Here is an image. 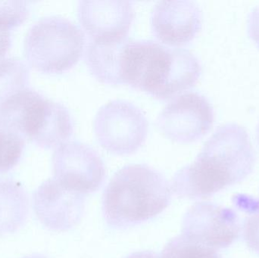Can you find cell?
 Returning a JSON list of instances; mask_svg holds the SVG:
<instances>
[{
  "instance_id": "cell-1",
  "label": "cell",
  "mask_w": 259,
  "mask_h": 258,
  "mask_svg": "<svg viewBox=\"0 0 259 258\" xmlns=\"http://www.w3.org/2000/svg\"><path fill=\"white\" fill-rule=\"evenodd\" d=\"M255 154L246 129L235 123L221 126L194 162L174 176L170 187L187 199L209 198L240 183L253 171Z\"/></svg>"
},
{
  "instance_id": "cell-2",
  "label": "cell",
  "mask_w": 259,
  "mask_h": 258,
  "mask_svg": "<svg viewBox=\"0 0 259 258\" xmlns=\"http://www.w3.org/2000/svg\"><path fill=\"white\" fill-rule=\"evenodd\" d=\"M202 74L196 56L184 48L153 40L130 39L123 63L124 84L168 99L195 86Z\"/></svg>"
},
{
  "instance_id": "cell-3",
  "label": "cell",
  "mask_w": 259,
  "mask_h": 258,
  "mask_svg": "<svg viewBox=\"0 0 259 258\" xmlns=\"http://www.w3.org/2000/svg\"><path fill=\"white\" fill-rule=\"evenodd\" d=\"M171 188L159 171L129 165L114 174L103 196V216L110 227L125 229L153 219L170 204Z\"/></svg>"
},
{
  "instance_id": "cell-4",
  "label": "cell",
  "mask_w": 259,
  "mask_h": 258,
  "mask_svg": "<svg viewBox=\"0 0 259 258\" xmlns=\"http://www.w3.org/2000/svg\"><path fill=\"white\" fill-rule=\"evenodd\" d=\"M85 36L74 22L61 16L41 18L26 34L24 56L30 67L47 74L72 68L84 51Z\"/></svg>"
},
{
  "instance_id": "cell-5",
  "label": "cell",
  "mask_w": 259,
  "mask_h": 258,
  "mask_svg": "<svg viewBox=\"0 0 259 258\" xmlns=\"http://www.w3.org/2000/svg\"><path fill=\"white\" fill-rule=\"evenodd\" d=\"M149 123L140 108L124 100L102 106L94 119V132L100 145L118 156L136 152L147 137Z\"/></svg>"
},
{
  "instance_id": "cell-6",
  "label": "cell",
  "mask_w": 259,
  "mask_h": 258,
  "mask_svg": "<svg viewBox=\"0 0 259 258\" xmlns=\"http://www.w3.org/2000/svg\"><path fill=\"white\" fill-rule=\"evenodd\" d=\"M212 106L205 95L189 92L176 96L158 115L156 126L165 137L177 142H192L212 127Z\"/></svg>"
},
{
  "instance_id": "cell-7",
  "label": "cell",
  "mask_w": 259,
  "mask_h": 258,
  "mask_svg": "<svg viewBox=\"0 0 259 258\" xmlns=\"http://www.w3.org/2000/svg\"><path fill=\"white\" fill-rule=\"evenodd\" d=\"M54 178L81 195L98 190L106 177L104 162L95 149L78 141H68L55 150Z\"/></svg>"
},
{
  "instance_id": "cell-8",
  "label": "cell",
  "mask_w": 259,
  "mask_h": 258,
  "mask_svg": "<svg viewBox=\"0 0 259 258\" xmlns=\"http://www.w3.org/2000/svg\"><path fill=\"white\" fill-rule=\"evenodd\" d=\"M240 231V220L233 209L214 203L199 202L184 215L181 235L217 251L232 245Z\"/></svg>"
},
{
  "instance_id": "cell-9",
  "label": "cell",
  "mask_w": 259,
  "mask_h": 258,
  "mask_svg": "<svg viewBox=\"0 0 259 258\" xmlns=\"http://www.w3.org/2000/svg\"><path fill=\"white\" fill-rule=\"evenodd\" d=\"M85 195L67 189L54 177L46 180L33 195V207L41 224L55 232L75 227L84 211Z\"/></svg>"
},
{
  "instance_id": "cell-10",
  "label": "cell",
  "mask_w": 259,
  "mask_h": 258,
  "mask_svg": "<svg viewBox=\"0 0 259 258\" xmlns=\"http://www.w3.org/2000/svg\"><path fill=\"white\" fill-rule=\"evenodd\" d=\"M202 26V12L194 2H158L152 9V32L166 45L180 46L188 43L196 37Z\"/></svg>"
},
{
  "instance_id": "cell-11",
  "label": "cell",
  "mask_w": 259,
  "mask_h": 258,
  "mask_svg": "<svg viewBox=\"0 0 259 258\" xmlns=\"http://www.w3.org/2000/svg\"><path fill=\"white\" fill-rule=\"evenodd\" d=\"M77 18L91 41L124 39L134 18L129 1H80Z\"/></svg>"
},
{
  "instance_id": "cell-12",
  "label": "cell",
  "mask_w": 259,
  "mask_h": 258,
  "mask_svg": "<svg viewBox=\"0 0 259 258\" xmlns=\"http://www.w3.org/2000/svg\"><path fill=\"white\" fill-rule=\"evenodd\" d=\"M128 38L111 41H91L85 51L88 69L105 84H124L122 77L124 51Z\"/></svg>"
},
{
  "instance_id": "cell-13",
  "label": "cell",
  "mask_w": 259,
  "mask_h": 258,
  "mask_svg": "<svg viewBox=\"0 0 259 258\" xmlns=\"http://www.w3.org/2000/svg\"><path fill=\"white\" fill-rule=\"evenodd\" d=\"M29 213V199L22 185L9 178H0V235L18 231Z\"/></svg>"
},
{
  "instance_id": "cell-14",
  "label": "cell",
  "mask_w": 259,
  "mask_h": 258,
  "mask_svg": "<svg viewBox=\"0 0 259 258\" xmlns=\"http://www.w3.org/2000/svg\"><path fill=\"white\" fill-rule=\"evenodd\" d=\"M30 74L27 65L18 58L0 61V106L12 95L27 88Z\"/></svg>"
},
{
  "instance_id": "cell-15",
  "label": "cell",
  "mask_w": 259,
  "mask_h": 258,
  "mask_svg": "<svg viewBox=\"0 0 259 258\" xmlns=\"http://www.w3.org/2000/svg\"><path fill=\"white\" fill-rule=\"evenodd\" d=\"M25 139L0 123V174L16 166L24 151Z\"/></svg>"
},
{
  "instance_id": "cell-16",
  "label": "cell",
  "mask_w": 259,
  "mask_h": 258,
  "mask_svg": "<svg viewBox=\"0 0 259 258\" xmlns=\"http://www.w3.org/2000/svg\"><path fill=\"white\" fill-rule=\"evenodd\" d=\"M234 203L248 213L243 224V238L248 247L259 254V199L240 195L235 197Z\"/></svg>"
},
{
  "instance_id": "cell-17",
  "label": "cell",
  "mask_w": 259,
  "mask_h": 258,
  "mask_svg": "<svg viewBox=\"0 0 259 258\" xmlns=\"http://www.w3.org/2000/svg\"><path fill=\"white\" fill-rule=\"evenodd\" d=\"M160 258H223L216 250L192 242L183 235L165 245Z\"/></svg>"
},
{
  "instance_id": "cell-18",
  "label": "cell",
  "mask_w": 259,
  "mask_h": 258,
  "mask_svg": "<svg viewBox=\"0 0 259 258\" xmlns=\"http://www.w3.org/2000/svg\"><path fill=\"white\" fill-rule=\"evenodd\" d=\"M30 15L28 3L25 1H0V27L9 30L19 27Z\"/></svg>"
},
{
  "instance_id": "cell-19",
  "label": "cell",
  "mask_w": 259,
  "mask_h": 258,
  "mask_svg": "<svg viewBox=\"0 0 259 258\" xmlns=\"http://www.w3.org/2000/svg\"><path fill=\"white\" fill-rule=\"evenodd\" d=\"M247 31L249 37L259 48V6L254 8L248 17Z\"/></svg>"
},
{
  "instance_id": "cell-20",
  "label": "cell",
  "mask_w": 259,
  "mask_h": 258,
  "mask_svg": "<svg viewBox=\"0 0 259 258\" xmlns=\"http://www.w3.org/2000/svg\"><path fill=\"white\" fill-rule=\"evenodd\" d=\"M11 33L0 27V61L5 59L11 47Z\"/></svg>"
},
{
  "instance_id": "cell-21",
  "label": "cell",
  "mask_w": 259,
  "mask_h": 258,
  "mask_svg": "<svg viewBox=\"0 0 259 258\" xmlns=\"http://www.w3.org/2000/svg\"><path fill=\"white\" fill-rule=\"evenodd\" d=\"M125 258H160V254L152 251H138V252L132 253Z\"/></svg>"
},
{
  "instance_id": "cell-22",
  "label": "cell",
  "mask_w": 259,
  "mask_h": 258,
  "mask_svg": "<svg viewBox=\"0 0 259 258\" xmlns=\"http://www.w3.org/2000/svg\"><path fill=\"white\" fill-rule=\"evenodd\" d=\"M22 258H48L46 257V256L42 255V254H31V255L26 256V257H24Z\"/></svg>"
},
{
  "instance_id": "cell-23",
  "label": "cell",
  "mask_w": 259,
  "mask_h": 258,
  "mask_svg": "<svg viewBox=\"0 0 259 258\" xmlns=\"http://www.w3.org/2000/svg\"><path fill=\"white\" fill-rule=\"evenodd\" d=\"M256 139H257V142H258V143L259 145V123H258V126H257V127H256Z\"/></svg>"
}]
</instances>
